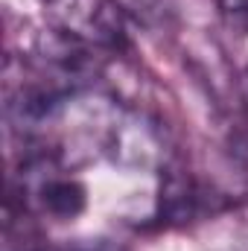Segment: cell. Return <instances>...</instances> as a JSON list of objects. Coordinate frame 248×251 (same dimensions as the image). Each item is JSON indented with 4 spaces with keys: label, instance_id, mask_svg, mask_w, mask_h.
<instances>
[{
    "label": "cell",
    "instance_id": "obj_1",
    "mask_svg": "<svg viewBox=\"0 0 248 251\" xmlns=\"http://www.w3.org/2000/svg\"><path fill=\"white\" fill-rule=\"evenodd\" d=\"M12 199H21L24 213H44L53 219H76L88 207V187L64 173L56 155H29L21 164L18 184L12 187Z\"/></svg>",
    "mask_w": 248,
    "mask_h": 251
},
{
    "label": "cell",
    "instance_id": "obj_2",
    "mask_svg": "<svg viewBox=\"0 0 248 251\" xmlns=\"http://www.w3.org/2000/svg\"><path fill=\"white\" fill-rule=\"evenodd\" d=\"M105 149L125 170H152L167 164V140L161 126L140 111L120 114L105 137Z\"/></svg>",
    "mask_w": 248,
    "mask_h": 251
},
{
    "label": "cell",
    "instance_id": "obj_3",
    "mask_svg": "<svg viewBox=\"0 0 248 251\" xmlns=\"http://www.w3.org/2000/svg\"><path fill=\"white\" fill-rule=\"evenodd\" d=\"M56 15V26L73 32L76 38L99 47L120 50L125 44L123 15L111 0H47Z\"/></svg>",
    "mask_w": 248,
    "mask_h": 251
},
{
    "label": "cell",
    "instance_id": "obj_4",
    "mask_svg": "<svg viewBox=\"0 0 248 251\" xmlns=\"http://www.w3.org/2000/svg\"><path fill=\"white\" fill-rule=\"evenodd\" d=\"M161 176H164V181H161V196H158V210H161V216L164 219H170V222H187V219H196L198 216V210L204 207V187L187 173L184 167H178V164H173V161H167L164 167H161Z\"/></svg>",
    "mask_w": 248,
    "mask_h": 251
},
{
    "label": "cell",
    "instance_id": "obj_5",
    "mask_svg": "<svg viewBox=\"0 0 248 251\" xmlns=\"http://www.w3.org/2000/svg\"><path fill=\"white\" fill-rule=\"evenodd\" d=\"M117 12L140 24V26H158L167 18V0H111Z\"/></svg>",
    "mask_w": 248,
    "mask_h": 251
},
{
    "label": "cell",
    "instance_id": "obj_6",
    "mask_svg": "<svg viewBox=\"0 0 248 251\" xmlns=\"http://www.w3.org/2000/svg\"><path fill=\"white\" fill-rule=\"evenodd\" d=\"M243 100H246V108H248V79L243 82Z\"/></svg>",
    "mask_w": 248,
    "mask_h": 251
},
{
    "label": "cell",
    "instance_id": "obj_7",
    "mask_svg": "<svg viewBox=\"0 0 248 251\" xmlns=\"http://www.w3.org/2000/svg\"><path fill=\"white\" fill-rule=\"evenodd\" d=\"M32 251H79V249H32Z\"/></svg>",
    "mask_w": 248,
    "mask_h": 251
},
{
    "label": "cell",
    "instance_id": "obj_8",
    "mask_svg": "<svg viewBox=\"0 0 248 251\" xmlns=\"http://www.w3.org/2000/svg\"><path fill=\"white\" fill-rule=\"evenodd\" d=\"M44 3H47V0H44Z\"/></svg>",
    "mask_w": 248,
    "mask_h": 251
}]
</instances>
